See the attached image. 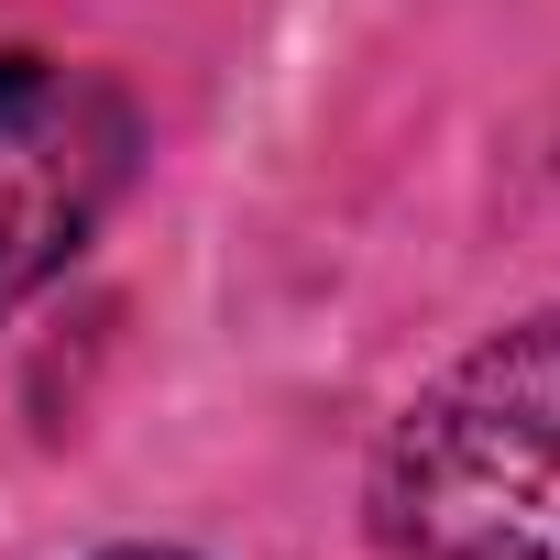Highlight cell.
Wrapping results in <instances>:
<instances>
[{
    "mask_svg": "<svg viewBox=\"0 0 560 560\" xmlns=\"http://www.w3.org/2000/svg\"><path fill=\"white\" fill-rule=\"evenodd\" d=\"M396 560H560V308L462 352L385 440Z\"/></svg>",
    "mask_w": 560,
    "mask_h": 560,
    "instance_id": "cell-1",
    "label": "cell"
},
{
    "mask_svg": "<svg viewBox=\"0 0 560 560\" xmlns=\"http://www.w3.org/2000/svg\"><path fill=\"white\" fill-rule=\"evenodd\" d=\"M121 176H132V110L100 78L56 56H0V319L89 253Z\"/></svg>",
    "mask_w": 560,
    "mask_h": 560,
    "instance_id": "cell-2",
    "label": "cell"
},
{
    "mask_svg": "<svg viewBox=\"0 0 560 560\" xmlns=\"http://www.w3.org/2000/svg\"><path fill=\"white\" fill-rule=\"evenodd\" d=\"M100 560H176V549H100Z\"/></svg>",
    "mask_w": 560,
    "mask_h": 560,
    "instance_id": "cell-3",
    "label": "cell"
}]
</instances>
